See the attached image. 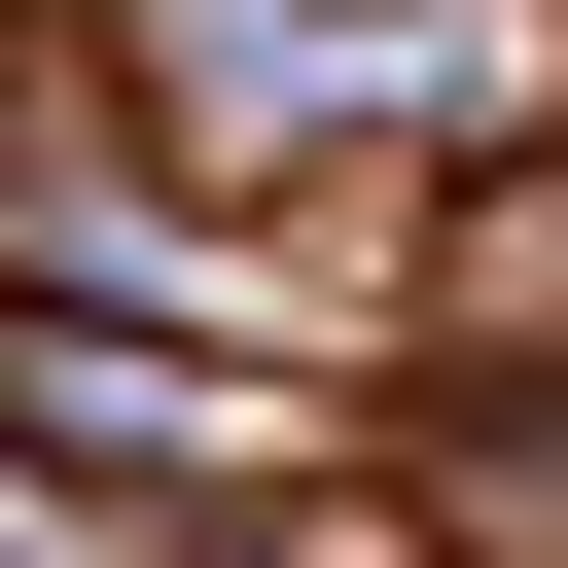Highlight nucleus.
Listing matches in <instances>:
<instances>
[{
    "label": "nucleus",
    "mask_w": 568,
    "mask_h": 568,
    "mask_svg": "<svg viewBox=\"0 0 568 568\" xmlns=\"http://www.w3.org/2000/svg\"><path fill=\"white\" fill-rule=\"evenodd\" d=\"M0 320H71V355H355V390H390V320H355V284H284V213L142 178L36 36H0Z\"/></svg>",
    "instance_id": "f257e3e1"
},
{
    "label": "nucleus",
    "mask_w": 568,
    "mask_h": 568,
    "mask_svg": "<svg viewBox=\"0 0 568 568\" xmlns=\"http://www.w3.org/2000/svg\"><path fill=\"white\" fill-rule=\"evenodd\" d=\"M142 178H213V213H284V178H390V106H355V0H71L36 36Z\"/></svg>",
    "instance_id": "f03ea898"
},
{
    "label": "nucleus",
    "mask_w": 568,
    "mask_h": 568,
    "mask_svg": "<svg viewBox=\"0 0 568 568\" xmlns=\"http://www.w3.org/2000/svg\"><path fill=\"white\" fill-rule=\"evenodd\" d=\"M390 390H568V142L426 213V284H390Z\"/></svg>",
    "instance_id": "7ed1b4c3"
}]
</instances>
